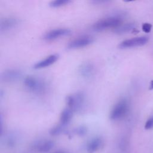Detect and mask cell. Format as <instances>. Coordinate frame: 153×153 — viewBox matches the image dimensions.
<instances>
[{
    "label": "cell",
    "mask_w": 153,
    "mask_h": 153,
    "mask_svg": "<svg viewBox=\"0 0 153 153\" xmlns=\"http://www.w3.org/2000/svg\"><path fill=\"white\" fill-rule=\"evenodd\" d=\"M134 29V25L133 23H127L125 25H121L115 29V32L119 34H123L127 33Z\"/></svg>",
    "instance_id": "obj_15"
},
{
    "label": "cell",
    "mask_w": 153,
    "mask_h": 153,
    "mask_svg": "<svg viewBox=\"0 0 153 153\" xmlns=\"http://www.w3.org/2000/svg\"><path fill=\"white\" fill-rule=\"evenodd\" d=\"M129 104L127 100L122 99L118 101L112 108L109 118L111 120L116 121L123 118L128 112Z\"/></svg>",
    "instance_id": "obj_3"
},
{
    "label": "cell",
    "mask_w": 153,
    "mask_h": 153,
    "mask_svg": "<svg viewBox=\"0 0 153 153\" xmlns=\"http://www.w3.org/2000/svg\"><path fill=\"white\" fill-rule=\"evenodd\" d=\"M85 96L83 93L78 91L66 97V102L67 108H69L74 112L80 110L84 103Z\"/></svg>",
    "instance_id": "obj_4"
},
{
    "label": "cell",
    "mask_w": 153,
    "mask_h": 153,
    "mask_svg": "<svg viewBox=\"0 0 153 153\" xmlns=\"http://www.w3.org/2000/svg\"><path fill=\"white\" fill-rule=\"evenodd\" d=\"M102 145V140L99 137L92 139L88 143L87 151L88 153H94L99 149Z\"/></svg>",
    "instance_id": "obj_13"
},
{
    "label": "cell",
    "mask_w": 153,
    "mask_h": 153,
    "mask_svg": "<svg viewBox=\"0 0 153 153\" xmlns=\"http://www.w3.org/2000/svg\"><path fill=\"white\" fill-rule=\"evenodd\" d=\"M18 23V20L14 17L5 18L0 22V29L1 31H8L15 28Z\"/></svg>",
    "instance_id": "obj_11"
},
{
    "label": "cell",
    "mask_w": 153,
    "mask_h": 153,
    "mask_svg": "<svg viewBox=\"0 0 153 153\" xmlns=\"http://www.w3.org/2000/svg\"><path fill=\"white\" fill-rule=\"evenodd\" d=\"M54 153H64L63 152H54Z\"/></svg>",
    "instance_id": "obj_22"
},
{
    "label": "cell",
    "mask_w": 153,
    "mask_h": 153,
    "mask_svg": "<svg viewBox=\"0 0 153 153\" xmlns=\"http://www.w3.org/2000/svg\"><path fill=\"white\" fill-rule=\"evenodd\" d=\"M54 146V143L51 140H45L41 142L37 145V150L42 153L49 151Z\"/></svg>",
    "instance_id": "obj_14"
},
{
    "label": "cell",
    "mask_w": 153,
    "mask_h": 153,
    "mask_svg": "<svg viewBox=\"0 0 153 153\" xmlns=\"http://www.w3.org/2000/svg\"><path fill=\"white\" fill-rule=\"evenodd\" d=\"M70 2L71 1L69 0H54L51 1L49 4V5L52 8H59L65 6Z\"/></svg>",
    "instance_id": "obj_16"
},
{
    "label": "cell",
    "mask_w": 153,
    "mask_h": 153,
    "mask_svg": "<svg viewBox=\"0 0 153 153\" xmlns=\"http://www.w3.org/2000/svg\"><path fill=\"white\" fill-rule=\"evenodd\" d=\"M65 127L63 126L61 124H59L57 126H56L53 127L50 130V134L51 136H57L61 134L63 131L65 130Z\"/></svg>",
    "instance_id": "obj_17"
},
{
    "label": "cell",
    "mask_w": 153,
    "mask_h": 153,
    "mask_svg": "<svg viewBox=\"0 0 153 153\" xmlns=\"http://www.w3.org/2000/svg\"><path fill=\"white\" fill-rule=\"evenodd\" d=\"M71 30L66 28H57L52 29L46 32L44 36L43 39L47 41H52L58 39L61 37H64L70 35Z\"/></svg>",
    "instance_id": "obj_7"
},
{
    "label": "cell",
    "mask_w": 153,
    "mask_h": 153,
    "mask_svg": "<svg viewBox=\"0 0 153 153\" xmlns=\"http://www.w3.org/2000/svg\"><path fill=\"white\" fill-rule=\"evenodd\" d=\"M74 112L69 108L64 109L60 114V124L66 127L71 121Z\"/></svg>",
    "instance_id": "obj_12"
},
{
    "label": "cell",
    "mask_w": 153,
    "mask_h": 153,
    "mask_svg": "<svg viewBox=\"0 0 153 153\" xmlns=\"http://www.w3.org/2000/svg\"><path fill=\"white\" fill-rule=\"evenodd\" d=\"M152 28V25L149 23H145L142 25V29L145 33H149L151 32Z\"/></svg>",
    "instance_id": "obj_19"
},
{
    "label": "cell",
    "mask_w": 153,
    "mask_h": 153,
    "mask_svg": "<svg viewBox=\"0 0 153 153\" xmlns=\"http://www.w3.org/2000/svg\"><path fill=\"white\" fill-rule=\"evenodd\" d=\"M149 90H153V79L151 80V82H150L149 86Z\"/></svg>",
    "instance_id": "obj_21"
},
{
    "label": "cell",
    "mask_w": 153,
    "mask_h": 153,
    "mask_svg": "<svg viewBox=\"0 0 153 153\" xmlns=\"http://www.w3.org/2000/svg\"><path fill=\"white\" fill-rule=\"evenodd\" d=\"M59 59V55L57 54H53L46 57L45 59L37 62L34 64L33 68L35 69H41L45 68L54 64Z\"/></svg>",
    "instance_id": "obj_10"
},
{
    "label": "cell",
    "mask_w": 153,
    "mask_h": 153,
    "mask_svg": "<svg viewBox=\"0 0 153 153\" xmlns=\"http://www.w3.org/2000/svg\"><path fill=\"white\" fill-rule=\"evenodd\" d=\"M123 19L120 16H111L100 19L92 25L93 30L103 31L111 28H117L121 25Z\"/></svg>",
    "instance_id": "obj_1"
},
{
    "label": "cell",
    "mask_w": 153,
    "mask_h": 153,
    "mask_svg": "<svg viewBox=\"0 0 153 153\" xmlns=\"http://www.w3.org/2000/svg\"><path fill=\"white\" fill-rule=\"evenodd\" d=\"M93 38L90 36H82L70 41L67 47L69 49H77L90 45L93 42Z\"/></svg>",
    "instance_id": "obj_6"
},
{
    "label": "cell",
    "mask_w": 153,
    "mask_h": 153,
    "mask_svg": "<svg viewBox=\"0 0 153 153\" xmlns=\"http://www.w3.org/2000/svg\"><path fill=\"white\" fill-rule=\"evenodd\" d=\"M148 41V38L146 36H139L131 39H126L120 43L118 47L121 49L130 48L136 47H140L145 45Z\"/></svg>",
    "instance_id": "obj_5"
},
{
    "label": "cell",
    "mask_w": 153,
    "mask_h": 153,
    "mask_svg": "<svg viewBox=\"0 0 153 153\" xmlns=\"http://www.w3.org/2000/svg\"><path fill=\"white\" fill-rule=\"evenodd\" d=\"M22 73L18 69H8L1 75V79L5 82H13L18 80L22 76Z\"/></svg>",
    "instance_id": "obj_8"
},
{
    "label": "cell",
    "mask_w": 153,
    "mask_h": 153,
    "mask_svg": "<svg viewBox=\"0 0 153 153\" xmlns=\"http://www.w3.org/2000/svg\"><path fill=\"white\" fill-rule=\"evenodd\" d=\"M87 132V129L85 126H79L74 130V133L79 136H84Z\"/></svg>",
    "instance_id": "obj_18"
},
{
    "label": "cell",
    "mask_w": 153,
    "mask_h": 153,
    "mask_svg": "<svg viewBox=\"0 0 153 153\" xmlns=\"http://www.w3.org/2000/svg\"><path fill=\"white\" fill-rule=\"evenodd\" d=\"M23 84L28 91L35 94H42L47 90L46 82L35 76H27L24 79Z\"/></svg>",
    "instance_id": "obj_2"
},
{
    "label": "cell",
    "mask_w": 153,
    "mask_h": 153,
    "mask_svg": "<svg viewBox=\"0 0 153 153\" xmlns=\"http://www.w3.org/2000/svg\"><path fill=\"white\" fill-rule=\"evenodd\" d=\"M153 128V117L149 118L145 124V128L146 130L151 129Z\"/></svg>",
    "instance_id": "obj_20"
},
{
    "label": "cell",
    "mask_w": 153,
    "mask_h": 153,
    "mask_svg": "<svg viewBox=\"0 0 153 153\" xmlns=\"http://www.w3.org/2000/svg\"><path fill=\"white\" fill-rule=\"evenodd\" d=\"M95 68L94 65L90 62L82 63L78 68L79 75L84 78H90L94 74Z\"/></svg>",
    "instance_id": "obj_9"
}]
</instances>
